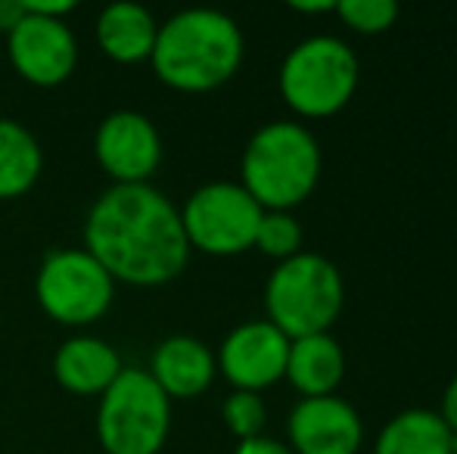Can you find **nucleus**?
<instances>
[{
    "label": "nucleus",
    "instance_id": "nucleus-4",
    "mask_svg": "<svg viewBox=\"0 0 457 454\" xmlns=\"http://www.w3.org/2000/svg\"><path fill=\"white\" fill-rule=\"evenodd\" d=\"M345 302V284L339 268L327 255L305 252L277 261L265 284L268 321L289 340L312 334H330Z\"/></svg>",
    "mask_w": 457,
    "mask_h": 454
},
{
    "label": "nucleus",
    "instance_id": "nucleus-12",
    "mask_svg": "<svg viewBox=\"0 0 457 454\" xmlns=\"http://www.w3.org/2000/svg\"><path fill=\"white\" fill-rule=\"evenodd\" d=\"M293 454H358L364 442V424L345 399L318 395L302 399L287 420Z\"/></svg>",
    "mask_w": 457,
    "mask_h": 454
},
{
    "label": "nucleus",
    "instance_id": "nucleus-8",
    "mask_svg": "<svg viewBox=\"0 0 457 454\" xmlns=\"http://www.w3.org/2000/svg\"><path fill=\"white\" fill-rule=\"evenodd\" d=\"M178 212L190 252L199 249L205 255L228 259L253 249L265 209L246 194L240 181H212L193 190Z\"/></svg>",
    "mask_w": 457,
    "mask_h": 454
},
{
    "label": "nucleus",
    "instance_id": "nucleus-3",
    "mask_svg": "<svg viewBox=\"0 0 457 454\" xmlns=\"http://www.w3.org/2000/svg\"><path fill=\"white\" fill-rule=\"evenodd\" d=\"M318 177L320 144L299 121H268L243 150L240 184L265 212H293L314 194Z\"/></svg>",
    "mask_w": 457,
    "mask_h": 454
},
{
    "label": "nucleus",
    "instance_id": "nucleus-10",
    "mask_svg": "<svg viewBox=\"0 0 457 454\" xmlns=\"http://www.w3.org/2000/svg\"><path fill=\"white\" fill-rule=\"evenodd\" d=\"M94 156L112 184H150L162 165V137L150 115L115 110L96 125Z\"/></svg>",
    "mask_w": 457,
    "mask_h": 454
},
{
    "label": "nucleus",
    "instance_id": "nucleus-25",
    "mask_svg": "<svg viewBox=\"0 0 457 454\" xmlns=\"http://www.w3.org/2000/svg\"><path fill=\"white\" fill-rule=\"evenodd\" d=\"M299 12H337V0H318V4H289Z\"/></svg>",
    "mask_w": 457,
    "mask_h": 454
},
{
    "label": "nucleus",
    "instance_id": "nucleus-11",
    "mask_svg": "<svg viewBox=\"0 0 457 454\" xmlns=\"http://www.w3.org/2000/svg\"><path fill=\"white\" fill-rule=\"evenodd\" d=\"M289 336L271 321H246L224 336L215 361L224 380L243 392H262L287 374Z\"/></svg>",
    "mask_w": 457,
    "mask_h": 454
},
{
    "label": "nucleus",
    "instance_id": "nucleus-21",
    "mask_svg": "<svg viewBox=\"0 0 457 454\" xmlns=\"http://www.w3.org/2000/svg\"><path fill=\"white\" fill-rule=\"evenodd\" d=\"M337 16L361 35H379L398 19L395 0H337Z\"/></svg>",
    "mask_w": 457,
    "mask_h": 454
},
{
    "label": "nucleus",
    "instance_id": "nucleus-9",
    "mask_svg": "<svg viewBox=\"0 0 457 454\" xmlns=\"http://www.w3.org/2000/svg\"><path fill=\"white\" fill-rule=\"evenodd\" d=\"M6 56L29 85L60 87L79 69V41L66 19L35 16L25 10L22 22L6 35Z\"/></svg>",
    "mask_w": 457,
    "mask_h": 454
},
{
    "label": "nucleus",
    "instance_id": "nucleus-19",
    "mask_svg": "<svg viewBox=\"0 0 457 454\" xmlns=\"http://www.w3.org/2000/svg\"><path fill=\"white\" fill-rule=\"evenodd\" d=\"M253 246L265 252L268 259H293V255L302 252V225L295 221L293 212H265L259 221V230H255Z\"/></svg>",
    "mask_w": 457,
    "mask_h": 454
},
{
    "label": "nucleus",
    "instance_id": "nucleus-24",
    "mask_svg": "<svg viewBox=\"0 0 457 454\" xmlns=\"http://www.w3.org/2000/svg\"><path fill=\"white\" fill-rule=\"evenodd\" d=\"M442 420L448 424V430L457 433V374L452 376V383L445 386V395H442Z\"/></svg>",
    "mask_w": 457,
    "mask_h": 454
},
{
    "label": "nucleus",
    "instance_id": "nucleus-20",
    "mask_svg": "<svg viewBox=\"0 0 457 454\" xmlns=\"http://www.w3.org/2000/svg\"><path fill=\"white\" fill-rule=\"evenodd\" d=\"M221 417H224V424H228V430L234 433L240 442H246V439L262 436V430H265V424H268V408L259 392L234 389V392L224 399Z\"/></svg>",
    "mask_w": 457,
    "mask_h": 454
},
{
    "label": "nucleus",
    "instance_id": "nucleus-2",
    "mask_svg": "<svg viewBox=\"0 0 457 454\" xmlns=\"http://www.w3.org/2000/svg\"><path fill=\"white\" fill-rule=\"evenodd\" d=\"M246 41L228 12L190 6L159 22L153 72L181 94H205L228 85L243 66Z\"/></svg>",
    "mask_w": 457,
    "mask_h": 454
},
{
    "label": "nucleus",
    "instance_id": "nucleus-14",
    "mask_svg": "<svg viewBox=\"0 0 457 454\" xmlns=\"http://www.w3.org/2000/svg\"><path fill=\"white\" fill-rule=\"evenodd\" d=\"M125 370L119 351L91 334L69 336L54 355V376L72 395H103Z\"/></svg>",
    "mask_w": 457,
    "mask_h": 454
},
{
    "label": "nucleus",
    "instance_id": "nucleus-16",
    "mask_svg": "<svg viewBox=\"0 0 457 454\" xmlns=\"http://www.w3.org/2000/svg\"><path fill=\"white\" fill-rule=\"evenodd\" d=\"M345 355L343 345L330 334H312L289 340L287 358V380L302 392V399H318V395H333L343 383Z\"/></svg>",
    "mask_w": 457,
    "mask_h": 454
},
{
    "label": "nucleus",
    "instance_id": "nucleus-17",
    "mask_svg": "<svg viewBox=\"0 0 457 454\" xmlns=\"http://www.w3.org/2000/svg\"><path fill=\"white\" fill-rule=\"evenodd\" d=\"M373 454H454V433L439 411L408 408L379 430Z\"/></svg>",
    "mask_w": 457,
    "mask_h": 454
},
{
    "label": "nucleus",
    "instance_id": "nucleus-18",
    "mask_svg": "<svg viewBox=\"0 0 457 454\" xmlns=\"http://www.w3.org/2000/svg\"><path fill=\"white\" fill-rule=\"evenodd\" d=\"M44 150L37 137L16 119H0V200H19L37 184Z\"/></svg>",
    "mask_w": 457,
    "mask_h": 454
},
{
    "label": "nucleus",
    "instance_id": "nucleus-1",
    "mask_svg": "<svg viewBox=\"0 0 457 454\" xmlns=\"http://www.w3.org/2000/svg\"><path fill=\"white\" fill-rule=\"evenodd\" d=\"M85 249L115 284L128 286H165L190 261L181 212L153 184L103 190L87 209Z\"/></svg>",
    "mask_w": 457,
    "mask_h": 454
},
{
    "label": "nucleus",
    "instance_id": "nucleus-22",
    "mask_svg": "<svg viewBox=\"0 0 457 454\" xmlns=\"http://www.w3.org/2000/svg\"><path fill=\"white\" fill-rule=\"evenodd\" d=\"M234 454H293V449L277 439H268V436H255V439H246L234 449Z\"/></svg>",
    "mask_w": 457,
    "mask_h": 454
},
{
    "label": "nucleus",
    "instance_id": "nucleus-6",
    "mask_svg": "<svg viewBox=\"0 0 457 454\" xmlns=\"http://www.w3.org/2000/svg\"><path fill=\"white\" fill-rule=\"evenodd\" d=\"M171 433V399L150 370L125 367L100 395L96 439L103 454H159Z\"/></svg>",
    "mask_w": 457,
    "mask_h": 454
},
{
    "label": "nucleus",
    "instance_id": "nucleus-15",
    "mask_svg": "<svg viewBox=\"0 0 457 454\" xmlns=\"http://www.w3.org/2000/svg\"><path fill=\"white\" fill-rule=\"evenodd\" d=\"M94 35L100 50L112 62L137 66V62H150L153 47H156L159 22L144 4L119 0V4L103 6V12L96 16Z\"/></svg>",
    "mask_w": 457,
    "mask_h": 454
},
{
    "label": "nucleus",
    "instance_id": "nucleus-13",
    "mask_svg": "<svg viewBox=\"0 0 457 454\" xmlns=\"http://www.w3.org/2000/svg\"><path fill=\"white\" fill-rule=\"evenodd\" d=\"M215 374V351L196 336H169L153 349L150 376L171 401L203 395L212 386Z\"/></svg>",
    "mask_w": 457,
    "mask_h": 454
},
{
    "label": "nucleus",
    "instance_id": "nucleus-7",
    "mask_svg": "<svg viewBox=\"0 0 457 454\" xmlns=\"http://www.w3.org/2000/svg\"><path fill=\"white\" fill-rule=\"evenodd\" d=\"M35 296L50 321L87 327L112 309L115 280L85 246L50 249L35 274Z\"/></svg>",
    "mask_w": 457,
    "mask_h": 454
},
{
    "label": "nucleus",
    "instance_id": "nucleus-23",
    "mask_svg": "<svg viewBox=\"0 0 457 454\" xmlns=\"http://www.w3.org/2000/svg\"><path fill=\"white\" fill-rule=\"evenodd\" d=\"M25 16V0H0V35H10Z\"/></svg>",
    "mask_w": 457,
    "mask_h": 454
},
{
    "label": "nucleus",
    "instance_id": "nucleus-5",
    "mask_svg": "<svg viewBox=\"0 0 457 454\" xmlns=\"http://www.w3.org/2000/svg\"><path fill=\"white\" fill-rule=\"evenodd\" d=\"M361 62L355 50L337 35H312L283 56L280 97L305 119H327L339 112L358 91Z\"/></svg>",
    "mask_w": 457,
    "mask_h": 454
}]
</instances>
